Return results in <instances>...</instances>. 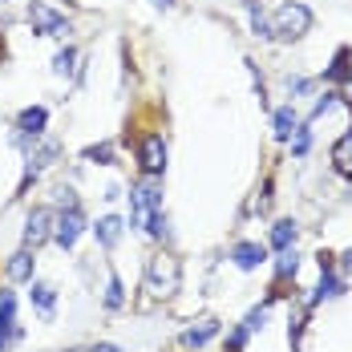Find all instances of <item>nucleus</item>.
<instances>
[{"instance_id": "nucleus-23", "label": "nucleus", "mask_w": 352, "mask_h": 352, "mask_svg": "<svg viewBox=\"0 0 352 352\" xmlns=\"http://www.w3.org/2000/svg\"><path fill=\"white\" fill-rule=\"evenodd\" d=\"M251 29H255V36H272V25H267V16L259 12V4H251Z\"/></svg>"}, {"instance_id": "nucleus-22", "label": "nucleus", "mask_w": 352, "mask_h": 352, "mask_svg": "<svg viewBox=\"0 0 352 352\" xmlns=\"http://www.w3.org/2000/svg\"><path fill=\"white\" fill-rule=\"evenodd\" d=\"M296 267H300L296 251H292V247H283V251H280V263H276V272H280V276H296Z\"/></svg>"}, {"instance_id": "nucleus-24", "label": "nucleus", "mask_w": 352, "mask_h": 352, "mask_svg": "<svg viewBox=\"0 0 352 352\" xmlns=\"http://www.w3.org/2000/svg\"><path fill=\"white\" fill-rule=\"evenodd\" d=\"M308 146H312V134H308V130H296V142H292V154H308Z\"/></svg>"}, {"instance_id": "nucleus-19", "label": "nucleus", "mask_w": 352, "mask_h": 352, "mask_svg": "<svg viewBox=\"0 0 352 352\" xmlns=\"http://www.w3.org/2000/svg\"><path fill=\"white\" fill-rule=\"evenodd\" d=\"M53 73H57V77H73V73H77V53H73V49H61V53L53 57Z\"/></svg>"}, {"instance_id": "nucleus-12", "label": "nucleus", "mask_w": 352, "mask_h": 352, "mask_svg": "<svg viewBox=\"0 0 352 352\" xmlns=\"http://www.w3.org/2000/svg\"><path fill=\"white\" fill-rule=\"evenodd\" d=\"M214 336H219V320H199V328H186V336H182V340H186L190 349H203V344L214 340Z\"/></svg>"}, {"instance_id": "nucleus-27", "label": "nucleus", "mask_w": 352, "mask_h": 352, "mask_svg": "<svg viewBox=\"0 0 352 352\" xmlns=\"http://www.w3.org/2000/svg\"><path fill=\"white\" fill-rule=\"evenodd\" d=\"M328 109H332V94H324V98L316 102V109H312V118H320V113H328Z\"/></svg>"}, {"instance_id": "nucleus-29", "label": "nucleus", "mask_w": 352, "mask_h": 352, "mask_svg": "<svg viewBox=\"0 0 352 352\" xmlns=\"http://www.w3.org/2000/svg\"><path fill=\"white\" fill-rule=\"evenodd\" d=\"M344 272H352V251H344Z\"/></svg>"}, {"instance_id": "nucleus-28", "label": "nucleus", "mask_w": 352, "mask_h": 352, "mask_svg": "<svg viewBox=\"0 0 352 352\" xmlns=\"http://www.w3.org/2000/svg\"><path fill=\"white\" fill-rule=\"evenodd\" d=\"M94 352H122V349H118V344H98Z\"/></svg>"}, {"instance_id": "nucleus-5", "label": "nucleus", "mask_w": 352, "mask_h": 352, "mask_svg": "<svg viewBox=\"0 0 352 352\" xmlns=\"http://www.w3.org/2000/svg\"><path fill=\"white\" fill-rule=\"evenodd\" d=\"M53 223H57V219H53L49 207H36V211L29 214V227H25V247H33L36 251L45 239H53Z\"/></svg>"}, {"instance_id": "nucleus-4", "label": "nucleus", "mask_w": 352, "mask_h": 352, "mask_svg": "<svg viewBox=\"0 0 352 352\" xmlns=\"http://www.w3.org/2000/svg\"><path fill=\"white\" fill-rule=\"evenodd\" d=\"M29 21L36 25V33H45V36H65V33H69L65 16H61V12H53V8H49V4H41V0L29 4Z\"/></svg>"}, {"instance_id": "nucleus-2", "label": "nucleus", "mask_w": 352, "mask_h": 352, "mask_svg": "<svg viewBox=\"0 0 352 352\" xmlns=\"http://www.w3.org/2000/svg\"><path fill=\"white\" fill-rule=\"evenodd\" d=\"M146 292L150 296H175L178 292V259L150 255L146 259Z\"/></svg>"}, {"instance_id": "nucleus-25", "label": "nucleus", "mask_w": 352, "mask_h": 352, "mask_svg": "<svg viewBox=\"0 0 352 352\" xmlns=\"http://www.w3.org/2000/svg\"><path fill=\"white\" fill-rule=\"evenodd\" d=\"M85 158H94V162H109V158H113V150L102 142V146H89V150H85Z\"/></svg>"}, {"instance_id": "nucleus-8", "label": "nucleus", "mask_w": 352, "mask_h": 352, "mask_svg": "<svg viewBox=\"0 0 352 352\" xmlns=\"http://www.w3.org/2000/svg\"><path fill=\"white\" fill-rule=\"evenodd\" d=\"M12 336H16V296L0 292V352L8 349Z\"/></svg>"}, {"instance_id": "nucleus-9", "label": "nucleus", "mask_w": 352, "mask_h": 352, "mask_svg": "<svg viewBox=\"0 0 352 352\" xmlns=\"http://www.w3.org/2000/svg\"><path fill=\"white\" fill-rule=\"evenodd\" d=\"M332 166H336L344 178H352V126H349V134L332 146Z\"/></svg>"}, {"instance_id": "nucleus-17", "label": "nucleus", "mask_w": 352, "mask_h": 352, "mask_svg": "<svg viewBox=\"0 0 352 352\" xmlns=\"http://www.w3.org/2000/svg\"><path fill=\"white\" fill-rule=\"evenodd\" d=\"M57 154H61V146H57V142H45V146H41V150H36L33 158H29V170H41V166H49V162H53V158H57Z\"/></svg>"}, {"instance_id": "nucleus-14", "label": "nucleus", "mask_w": 352, "mask_h": 352, "mask_svg": "<svg viewBox=\"0 0 352 352\" xmlns=\"http://www.w3.org/2000/svg\"><path fill=\"white\" fill-rule=\"evenodd\" d=\"M94 235H98V243L102 247H113L118 239H122V219H118V214H106V219L94 227Z\"/></svg>"}, {"instance_id": "nucleus-16", "label": "nucleus", "mask_w": 352, "mask_h": 352, "mask_svg": "<svg viewBox=\"0 0 352 352\" xmlns=\"http://www.w3.org/2000/svg\"><path fill=\"white\" fill-rule=\"evenodd\" d=\"M292 134H296V109L283 106L276 109V138H292Z\"/></svg>"}, {"instance_id": "nucleus-11", "label": "nucleus", "mask_w": 352, "mask_h": 352, "mask_svg": "<svg viewBox=\"0 0 352 352\" xmlns=\"http://www.w3.org/2000/svg\"><path fill=\"white\" fill-rule=\"evenodd\" d=\"M8 280H16V283L33 280V251H29V247H25V251H16V255L8 259Z\"/></svg>"}, {"instance_id": "nucleus-26", "label": "nucleus", "mask_w": 352, "mask_h": 352, "mask_svg": "<svg viewBox=\"0 0 352 352\" xmlns=\"http://www.w3.org/2000/svg\"><path fill=\"white\" fill-rule=\"evenodd\" d=\"M243 328H247V332H255V328H263V308H255V312H251V316L243 320Z\"/></svg>"}, {"instance_id": "nucleus-15", "label": "nucleus", "mask_w": 352, "mask_h": 352, "mask_svg": "<svg viewBox=\"0 0 352 352\" xmlns=\"http://www.w3.org/2000/svg\"><path fill=\"white\" fill-rule=\"evenodd\" d=\"M340 292H344V283L336 280L332 272H324V276H320V287L312 292V300H308V304H320V300H332V296H340Z\"/></svg>"}, {"instance_id": "nucleus-31", "label": "nucleus", "mask_w": 352, "mask_h": 352, "mask_svg": "<svg viewBox=\"0 0 352 352\" xmlns=\"http://www.w3.org/2000/svg\"><path fill=\"white\" fill-rule=\"evenodd\" d=\"M154 4H158V8H170V4H175V0H154Z\"/></svg>"}, {"instance_id": "nucleus-3", "label": "nucleus", "mask_w": 352, "mask_h": 352, "mask_svg": "<svg viewBox=\"0 0 352 352\" xmlns=\"http://www.w3.org/2000/svg\"><path fill=\"white\" fill-rule=\"evenodd\" d=\"M130 207H134V227H146L150 231V223L162 214V190H158V182H142L130 190Z\"/></svg>"}, {"instance_id": "nucleus-30", "label": "nucleus", "mask_w": 352, "mask_h": 352, "mask_svg": "<svg viewBox=\"0 0 352 352\" xmlns=\"http://www.w3.org/2000/svg\"><path fill=\"white\" fill-rule=\"evenodd\" d=\"M344 102H349V106H352V81H349V85H344Z\"/></svg>"}, {"instance_id": "nucleus-7", "label": "nucleus", "mask_w": 352, "mask_h": 352, "mask_svg": "<svg viewBox=\"0 0 352 352\" xmlns=\"http://www.w3.org/2000/svg\"><path fill=\"white\" fill-rule=\"evenodd\" d=\"M81 231H85V219H81V211H77V207H65V214L53 223V239H57L61 247H73Z\"/></svg>"}, {"instance_id": "nucleus-18", "label": "nucleus", "mask_w": 352, "mask_h": 352, "mask_svg": "<svg viewBox=\"0 0 352 352\" xmlns=\"http://www.w3.org/2000/svg\"><path fill=\"white\" fill-rule=\"evenodd\" d=\"M296 243V223H287V219H283V223H276V227H272V247H292Z\"/></svg>"}, {"instance_id": "nucleus-1", "label": "nucleus", "mask_w": 352, "mask_h": 352, "mask_svg": "<svg viewBox=\"0 0 352 352\" xmlns=\"http://www.w3.org/2000/svg\"><path fill=\"white\" fill-rule=\"evenodd\" d=\"M308 29H312V12L304 4H296V0L280 4L276 16H272V36H283V41H296V36H304Z\"/></svg>"}, {"instance_id": "nucleus-20", "label": "nucleus", "mask_w": 352, "mask_h": 352, "mask_svg": "<svg viewBox=\"0 0 352 352\" xmlns=\"http://www.w3.org/2000/svg\"><path fill=\"white\" fill-rule=\"evenodd\" d=\"M102 300H106V308H122V304H126V292H122V280H118V276H109Z\"/></svg>"}, {"instance_id": "nucleus-6", "label": "nucleus", "mask_w": 352, "mask_h": 352, "mask_svg": "<svg viewBox=\"0 0 352 352\" xmlns=\"http://www.w3.org/2000/svg\"><path fill=\"white\" fill-rule=\"evenodd\" d=\"M138 158H142V170L146 175H158L166 166V142H162V134H146L138 146Z\"/></svg>"}, {"instance_id": "nucleus-13", "label": "nucleus", "mask_w": 352, "mask_h": 352, "mask_svg": "<svg viewBox=\"0 0 352 352\" xmlns=\"http://www.w3.org/2000/svg\"><path fill=\"white\" fill-rule=\"evenodd\" d=\"M45 122H49V113H45L41 106H29L25 113H21V130H25V138H41Z\"/></svg>"}, {"instance_id": "nucleus-21", "label": "nucleus", "mask_w": 352, "mask_h": 352, "mask_svg": "<svg viewBox=\"0 0 352 352\" xmlns=\"http://www.w3.org/2000/svg\"><path fill=\"white\" fill-rule=\"evenodd\" d=\"M33 304L41 308V312L53 308V287H49V283H33Z\"/></svg>"}, {"instance_id": "nucleus-32", "label": "nucleus", "mask_w": 352, "mask_h": 352, "mask_svg": "<svg viewBox=\"0 0 352 352\" xmlns=\"http://www.w3.org/2000/svg\"><path fill=\"white\" fill-rule=\"evenodd\" d=\"M69 352H81V349H69Z\"/></svg>"}, {"instance_id": "nucleus-10", "label": "nucleus", "mask_w": 352, "mask_h": 352, "mask_svg": "<svg viewBox=\"0 0 352 352\" xmlns=\"http://www.w3.org/2000/svg\"><path fill=\"white\" fill-rule=\"evenodd\" d=\"M231 255H235V263H239L243 272H255V267H259V263L267 259V251H263L259 243H239L235 251H231Z\"/></svg>"}]
</instances>
